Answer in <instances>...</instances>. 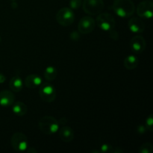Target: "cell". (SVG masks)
Instances as JSON below:
<instances>
[{
  "instance_id": "obj_1",
  "label": "cell",
  "mask_w": 153,
  "mask_h": 153,
  "mask_svg": "<svg viewBox=\"0 0 153 153\" xmlns=\"http://www.w3.org/2000/svg\"><path fill=\"white\" fill-rule=\"evenodd\" d=\"M112 9L117 16L127 18L132 16L135 10V7L131 0H115L112 5Z\"/></svg>"
},
{
  "instance_id": "obj_2",
  "label": "cell",
  "mask_w": 153,
  "mask_h": 153,
  "mask_svg": "<svg viewBox=\"0 0 153 153\" xmlns=\"http://www.w3.org/2000/svg\"><path fill=\"white\" fill-rule=\"evenodd\" d=\"M38 126L43 134L51 135L58 131L59 128V123L53 117L44 116L39 120Z\"/></svg>"
},
{
  "instance_id": "obj_3",
  "label": "cell",
  "mask_w": 153,
  "mask_h": 153,
  "mask_svg": "<svg viewBox=\"0 0 153 153\" xmlns=\"http://www.w3.org/2000/svg\"><path fill=\"white\" fill-rule=\"evenodd\" d=\"M96 21L97 25L103 31H111V30L114 29L116 22L114 16L110 13H100L97 16Z\"/></svg>"
},
{
  "instance_id": "obj_4",
  "label": "cell",
  "mask_w": 153,
  "mask_h": 153,
  "mask_svg": "<svg viewBox=\"0 0 153 153\" xmlns=\"http://www.w3.org/2000/svg\"><path fill=\"white\" fill-rule=\"evenodd\" d=\"M56 20L62 26H69L75 20V14L70 7H63L60 9L56 15Z\"/></svg>"
},
{
  "instance_id": "obj_5",
  "label": "cell",
  "mask_w": 153,
  "mask_h": 153,
  "mask_svg": "<svg viewBox=\"0 0 153 153\" xmlns=\"http://www.w3.org/2000/svg\"><path fill=\"white\" fill-rule=\"evenodd\" d=\"M10 143L14 150L17 152H24L28 149V138L22 132H16L10 138Z\"/></svg>"
},
{
  "instance_id": "obj_6",
  "label": "cell",
  "mask_w": 153,
  "mask_h": 153,
  "mask_svg": "<svg viewBox=\"0 0 153 153\" xmlns=\"http://www.w3.org/2000/svg\"><path fill=\"white\" fill-rule=\"evenodd\" d=\"M84 11L89 15H97L104 8L102 0H84L82 3Z\"/></svg>"
},
{
  "instance_id": "obj_7",
  "label": "cell",
  "mask_w": 153,
  "mask_h": 153,
  "mask_svg": "<svg viewBox=\"0 0 153 153\" xmlns=\"http://www.w3.org/2000/svg\"><path fill=\"white\" fill-rule=\"evenodd\" d=\"M39 95L46 102H52L56 97V91L52 85L44 83L40 86Z\"/></svg>"
},
{
  "instance_id": "obj_8",
  "label": "cell",
  "mask_w": 153,
  "mask_h": 153,
  "mask_svg": "<svg viewBox=\"0 0 153 153\" xmlns=\"http://www.w3.org/2000/svg\"><path fill=\"white\" fill-rule=\"evenodd\" d=\"M96 22L91 16H85L80 19L78 25V29L80 34H90L94 30Z\"/></svg>"
},
{
  "instance_id": "obj_9",
  "label": "cell",
  "mask_w": 153,
  "mask_h": 153,
  "mask_svg": "<svg viewBox=\"0 0 153 153\" xmlns=\"http://www.w3.org/2000/svg\"><path fill=\"white\" fill-rule=\"evenodd\" d=\"M137 13L139 16L145 19H150L153 15V2L150 0H145L137 4Z\"/></svg>"
},
{
  "instance_id": "obj_10",
  "label": "cell",
  "mask_w": 153,
  "mask_h": 153,
  "mask_svg": "<svg viewBox=\"0 0 153 153\" xmlns=\"http://www.w3.org/2000/svg\"><path fill=\"white\" fill-rule=\"evenodd\" d=\"M146 40L141 35H135L130 40V47L132 52L136 54H140L146 49Z\"/></svg>"
},
{
  "instance_id": "obj_11",
  "label": "cell",
  "mask_w": 153,
  "mask_h": 153,
  "mask_svg": "<svg viewBox=\"0 0 153 153\" xmlns=\"http://www.w3.org/2000/svg\"><path fill=\"white\" fill-rule=\"evenodd\" d=\"M130 31L135 34L143 33L145 29V24L140 19L137 17H132L129 19L128 23Z\"/></svg>"
},
{
  "instance_id": "obj_12",
  "label": "cell",
  "mask_w": 153,
  "mask_h": 153,
  "mask_svg": "<svg viewBox=\"0 0 153 153\" xmlns=\"http://www.w3.org/2000/svg\"><path fill=\"white\" fill-rule=\"evenodd\" d=\"M15 95L10 91L4 90L0 92V105L9 107L14 103Z\"/></svg>"
},
{
  "instance_id": "obj_13",
  "label": "cell",
  "mask_w": 153,
  "mask_h": 153,
  "mask_svg": "<svg viewBox=\"0 0 153 153\" xmlns=\"http://www.w3.org/2000/svg\"><path fill=\"white\" fill-rule=\"evenodd\" d=\"M59 137L62 141L70 143L74 138V131L70 126H63L60 129Z\"/></svg>"
},
{
  "instance_id": "obj_14",
  "label": "cell",
  "mask_w": 153,
  "mask_h": 153,
  "mask_svg": "<svg viewBox=\"0 0 153 153\" xmlns=\"http://www.w3.org/2000/svg\"><path fill=\"white\" fill-rule=\"evenodd\" d=\"M41 77L37 74H30L25 78V85L28 88H35L42 85Z\"/></svg>"
},
{
  "instance_id": "obj_15",
  "label": "cell",
  "mask_w": 153,
  "mask_h": 153,
  "mask_svg": "<svg viewBox=\"0 0 153 153\" xmlns=\"http://www.w3.org/2000/svg\"><path fill=\"white\" fill-rule=\"evenodd\" d=\"M139 64V60L135 55H128L126 58L124 59L123 65L127 70H132L137 68Z\"/></svg>"
},
{
  "instance_id": "obj_16",
  "label": "cell",
  "mask_w": 153,
  "mask_h": 153,
  "mask_svg": "<svg viewBox=\"0 0 153 153\" xmlns=\"http://www.w3.org/2000/svg\"><path fill=\"white\" fill-rule=\"evenodd\" d=\"M12 105H13L12 111L16 116H24L28 111V108H27L26 105L22 102H16L13 103Z\"/></svg>"
},
{
  "instance_id": "obj_17",
  "label": "cell",
  "mask_w": 153,
  "mask_h": 153,
  "mask_svg": "<svg viewBox=\"0 0 153 153\" xmlns=\"http://www.w3.org/2000/svg\"><path fill=\"white\" fill-rule=\"evenodd\" d=\"M10 90L13 92H19L22 89V81L19 76H13L9 83Z\"/></svg>"
},
{
  "instance_id": "obj_18",
  "label": "cell",
  "mask_w": 153,
  "mask_h": 153,
  "mask_svg": "<svg viewBox=\"0 0 153 153\" xmlns=\"http://www.w3.org/2000/svg\"><path fill=\"white\" fill-rule=\"evenodd\" d=\"M44 75L45 79H46L49 82H52V81L55 80L57 77V75H58V71H57L56 68L52 66H49L47 67L44 70Z\"/></svg>"
},
{
  "instance_id": "obj_19",
  "label": "cell",
  "mask_w": 153,
  "mask_h": 153,
  "mask_svg": "<svg viewBox=\"0 0 153 153\" xmlns=\"http://www.w3.org/2000/svg\"><path fill=\"white\" fill-rule=\"evenodd\" d=\"M153 151V145L150 142H146L139 148V153H152Z\"/></svg>"
},
{
  "instance_id": "obj_20",
  "label": "cell",
  "mask_w": 153,
  "mask_h": 153,
  "mask_svg": "<svg viewBox=\"0 0 153 153\" xmlns=\"http://www.w3.org/2000/svg\"><path fill=\"white\" fill-rule=\"evenodd\" d=\"M82 4V0H70V8L73 10H76L79 8Z\"/></svg>"
},
{
  "instance_id": "obj_21",
  "label": "cell",
  "mask_w": 153,
  "mask_h": 153,
  "mask_svg": "<svg viewBox=\"0 0 153 153\" xmlns=\"http://www.w3.org/2000/svg\"><path fill=\"white\" fill-rule=\"evenodd\" d=\"M153 127V114H150L146 120V128L149 131H152Z\"/></svg>"
},
{
  "instance_id": "obj_22",
  "label": "cell",
  "mask_w": 153,
  "mask_h": 153,
  "mask_svg": "<svg viewBox=\"0 0 153 153\" xmlns=\"http://www.w3.org/2000/svg\"><path fill=\"white\" fill-rule=\"evenodd\" d=\"M114 147H113L111 145L105 143V144H103L102 146H101V152L104 153H114Z\"/></svg>"
},
{
  "instance_id": "obj_23",
  "label": "cell",
  "mask_w": 153,
  "mask_h": 153,
  "mask_svg": "<svg viewBox=\"0 0 153 153\" xmlns=\"http://www.w3.org/2000/svg\"><path fill=\"white\" fill-rule=\"evenodd\" d=\"M70 38L73 40H78L80 38V34H79V33H78L77 31H73V32H72L71 34H70Z\"/></svg>"
},
{
  "instance_id": "obj_24",
  "label": "cell",
  "mask_w": 153,
  "mask_h": 153,
  "mask_svg": "<svg viewBox=\"0 0 153 153\" xmlns=\"http://www.w3.org/2000/svg\"><path fill=\"white\" fill-rule=\"evenodd\" d=\"M110 34H111V37L113 40H117L118 39V33L117 32V31H115L114 30H111V31H110Z\"/></svg>"
},
{
  "instance_id": "obj_25",
  "label": "cell",
  "mask_w": 153,
  "mask_h": 153,
  "mask_svg": "<svg viewBox=\"0 0 153 153\" xmlns=\"http://www.w3.org/2000/svg\"><path fill=\"white\" fill-rule=\"evenodd\" d=\"M137 132L139 133V134H143L144 133V131H146V128H144V127L143 126H138V128H137Z\"/></svg>"
},
{
  "instance_id": "obj_26",
  "label": "cell",
  "mask_w": 153,
  "mask_h": 153,
  "mask_svg": "<svg viewBox=\"0 0 153 153\" xmlns=\"http://www.w3.org/2000/svg\"><path fill=\"white\" fill-rule=\"evenodd\" d=\"M6 77L3 74L0 73V84H2L5 82Z\"/></svg>"
},
{
  "instance_id": "obj_27",
  "label": "cell",
  "mask_w": 153,
  "mask_h": 153,
  "mask_svg": "<svg viewBox=\"0 0 153 153\" xmlns=\"http://www.w3.org/2000/svg\"><path fill=\"white\" fill-rule=\"evenodd\" d=\"M26 151H27V152H37V150H35V149H33V148H30V149H26Z\"/></svg>"
},
{
  "instance_id": "obj_28",
  "label": "cell",
  "mask_w": 153,
  "mask_h": 153,
  "mask_svg": "<svg viewBox=\"0 0 153 153\" xmlns=\"http://www.w3.org/2000/svg\"><path fill=\"white\" fill-rule=\"evenodd\" d=\"M0 42H1V37H0Z\"/></svg>"
}]
</instances>
